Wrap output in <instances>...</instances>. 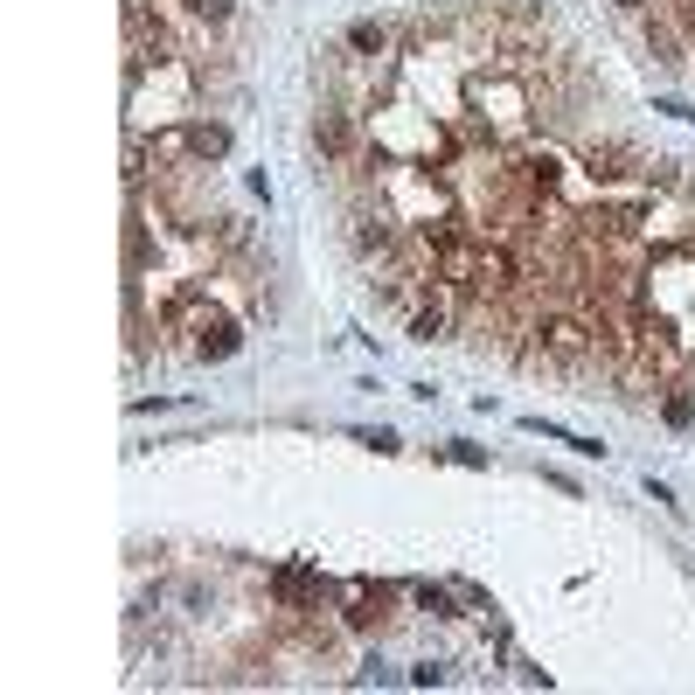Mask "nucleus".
I'll return each instance as SVG.
<instances>
[{"mask_svg":"<svg viewBox=\"0 0 695 695\" xmlns=\"http://www.w3.org/2000/svg\"><path fill=\"white\" fill-rule=\"evenodd\" d=\"M411 598H417V612H431V619H459V605H452V591H445V584H417Z\"/></svg>","mask_w":695,"mask_h":695,"instance_id":"obj_6","label":"nucleus"},{"mask_svg":"<svg viewBox=\"0 0 695 695\" xmlns=\"http://www.w3.org/2000/svg\"><path fill=\"white\" fill-rule=\"evenodd\" d=\"M188 14H195V21H209V28H223V21L237 14V0H188Z\"/></svg>","mask_w":695,"mask_h":695,"instance_id":"obj_10","label":"nucleus"},{"mask_svg":"<svg viewBox=\"0 0 695 695\" xmlns=\"http://www.w3.org/2000/svg\"><path fill=\"white\" fill-rule=\"evenodd\" d=\"M647 49H654V63H682V49H675L668 21H647Z\"/></svg>","mask_w":695,"mask_h":695,"instance_id":"obj_9","label":"nucleus"},{"mask_svg":"<svg viewBox=\"0 0 695 695\" xmlns=\"http://www.w3.org/2000/svg\"><path fill=\"white\" fill-rule=\"evenodd\" d=\"M348 56H362V63L390 56V28H383V21H355V28H348Z\"/></svg>","mask_w":695,"mask_h":695,"instance_id":"obj_5","label":"nucleus"},{"mask_svg":"<svg viewBox=\"0 0 695 695\" xmlns=\"http://www.w3.org/2000/svg\"><path fill=\"white\" fill-rule=\"evenodd\" d=\"M619 7H647V0H619Z\"/></svg>","mask_w":695,"mask_h":695,"instance_id":"obj_13","label":"nucleus"},{"mask_svg":"<svg viewBox=\"0 0 695 695\" xmlns=\"http://www.w3.org/2000/svg\"><path fill=\"white\" fill-rule=\"evenodd\" d=\"M445 327H452V320H445V306H438V299L411 313V334H417V341H445Z\"/></svg>","mask_w":695,"mask_h":695,"instance_id":"obj_7","label":"nucleus"},{"mask_svg":"<svg viewBox=\"0 0 695 695\" xmlns=\"http://www.w3.org/2000/svg\"><path fill=\"white\" fill-rule=\"evenodd\" d=\"M390 605H397V584H355V598H348V626L355 633H383L390 626Z\"/></svg>","mask_w":695,"mask_h":695,"instance_id":"obj_2","label":"nucleus"},{"mask_svg":"<svg viewBox=\"0 0 695 695\" xmlns=\"http://www.w3.org/2000/svg\"><path fill=\"white\" fill-rule=\"evenodd\" d=\"M661 417H668L675 431H689V424H695V397H689V390H668V397H661Z\"/></svg>","mask_w":695,"mask_h":695,"instance_id":"obj_8","label":"nucleus"},{"mask_svg":"<svg viewBox=\"0 0 695 695\" xmlns=\"http://www.w3.org/2000/svg\"><path fill=\"white\" fill-rule=\"evenodd\" d=\"M411 682H417V689H438V682H445V668H438V661H424V668H411Z\"/></svg>","mask_w":695,"mask_h":695,"instance_id":"obj_12","label":"nucleus"},{"mask_svg":"<svg viewBox=\"0 0 695 695\" xmlns=\"http://www.w3.org/2000/svg\"><path fill=\"white\" fill-rule=\"evenodd\" d=\"M313 146H320L327 160H348V153H355V126H348V112H320V126H313Z\"/></svg>","mask_w":695,"mask_h":695,"instance_id":"obj_4","label":"nucleus"},{"mask_svg":"<svg viewBox=\"0 0 695 695\" xmlns=\"http://www.w3.org/2000/svg\"><path fill=\"white\" fill-rule=\"evenodd\" d=\"M320 591H327V584H320L306 563H285V570H272V598L285 605V612H313V605H320Z\"/></svg>","mask_w":695,"mask_h":695,"instance_id":"obj_3","label":"nucleus"},{"mask_svg":"<svg viewBox=\"0 0 695 695\" xmlns=\"http://www.w3.org/2000/svg\"><path fill=\"white\" fill-rule=\"evenodd\" d=\"M445 459H452V466H487V452H480V445H445Z\"/></svg>","mask_w":695,"mask_h":695,"instance_id":"obj_11","label":"nucleus"},{"mask_svg":"<svg viewBox=\"0 0 695 695\" xmlns=\"http://www.w3.org/2000/svg\"><path fill=\"white\" fill-rule=\"evenodd\" d=\"M195 341H188V355L195 362H230L237 348H244V327H237V313H202L195 306V327H188Z\"/></svg>","mask_w":695,"mask_h":695,"instance_id":"obj_1","label":"nucleus"}]
</instances>
